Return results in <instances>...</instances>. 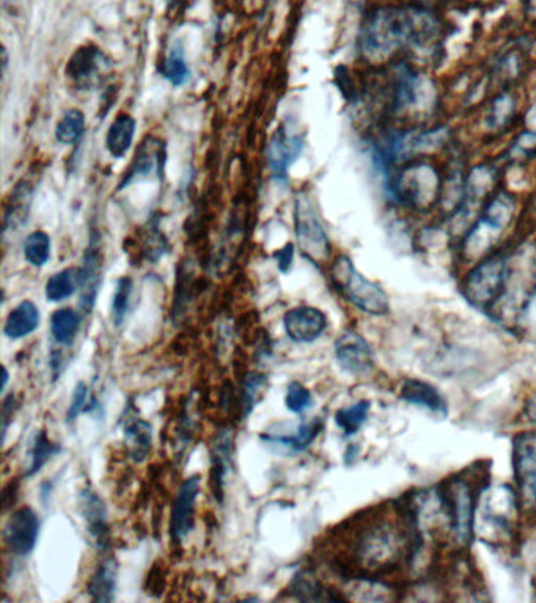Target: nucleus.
<instances>
[{"label": "nucleus", "mask_w": 536, "mask_h": 603, "mask_svg": "<svg viewBox=\"0 0 536 603\" xmlns=\"http://www.w3.org/2000/svg\"><path fill=\"white\" fill-rule=\"evenodd\" d=\"M439 32L430 11L414 7H380L362 24L358 46L367 58L386 57L400 47L427 44Z\"/></svg>", "instance_id": "obj_1"}, {"label": "nucleus", "mask_w": 536, "mask_h": 603, "mask_svg": "<svg viewBox=\"0 0 536 603\" xmlns=\"http://www.w3.org/2000/svg\"><path fill=\"white\" fill-rule=\"evenodd\" d=\"M331 280L335 290L361 312L369 316L389 313L390 302L386 291L375 281L365 279L346 255H340L332 262Z\"/></svg>", "instance_id": "obj_2"}, {"label": "nucleus", "mask_w": 536, "mask_h": 603, "mask_svg": "<svg viewBox=\"0 0 536 603\" xmlns=\"http://www.w3.org/2000/svg\"><path fill=\"white\" fill-rule=\"evenodd\" d=\"M508 281V261L502 255H494L472 269L464 281L463 292L473 306L487 312L504 298Z\"/></svg>", "instance_id": "obj_3"}, {"label": "nucleus", "mask_w": 536, "mask_h": 603, "mask_svg": "<svg viewBox=\"0 0 536 603\" xmlns=\"http://www.w3.org/2000/svg\"><path fill=\"white\" fill-rule=\"evenodd\" d=\"M294 231L299 250L307 260L317 266L324 265L331 254V243L312 198L302 191L294 197Z\"/></svg>", "instance_id": "obj_4"}, {"label": "nucleus", "mask_w": 536, "mask_h": 603, "mask_svg": "<svg viewBox=\"0 0 536 603\" xmlns=\"http://www.w3.org/2000/svg\"><path fill=\"white\" fill-rule=\"evenodd\" d=\"M439 494L454 538L458 542L471 541L475 521V497L472 487L464 480H452Z\"/></svg>", "instance_id": "obj_5"}, {"label": "nucleus", "mask_w": 536, "mask_h": 603, "mask_svg": "<svg viewBox=\"0 0 536 603\" xmlns=\"http://www.w3.org/2000/svg\"><path fill=\"white\" fill-rule=\"evenodd\" d=\"M513 472L521 505L536 509V431L516 435L513 442Z\"/></svg>", "instance_id": "obj_6"}, {"label": "nucleus", "mask_w": 536, "mask_h": 603, "mask_svg": "<svg viewBox=\"0 0 536 603\" xmlns=\"http://www.w3.org/2000/svg\"><path fill=\"white\" fill-rule=\"evenodd\" d=\"M165 162H168V147L164 140L158 137H146L137 148L124 180L118 184V191H124L125 187L142 183V181H161L165 175Z\"/></svg>", "instance_id": "obj_7"}, {"label": "nucleus", "mask_w": 536, "mask_h": 603, "mask_svg": "<svg viewBox=\"0 0 536 603\" xmlns=\"http://www.w3.org/2000/svg\"><path fill=\"white\" fill-rule=\"evenodd\" d=\"M103 250L98 236L92 233L90 243L77 269V294L84 316L94 312L96 298L103 281Z\"/></svg>", "instance_id": "obj_8"}, {"label": "nucleus", "mask_w": 536, "mask_h": 603, "mask_svg": "<svg viewBox=\"0 0 536 603\" xmlns=\"http://www.w3.org/2000/svg\"><path fill=\"white\" fill-rule=\"evenodd\" d=\"M201 494V478L197 475L184 480L173 498L172 510H170V539L175 546L186 541L195 527V508Z\"/></svg>", "instance_id": "obj_9"}, {"label": "nucleus", "mask_w": 536, "mask_h": 603, "mask_svg": "<svg viewBox=\"0 0 536 603\" xmlns=\"http://www.w3.org/2000/svg\"><path fill=\"white\" fill-rule=\"evenodd\" d=\"M405 542L398 531L390 527H376L365 532L361 543H358L357 554L362 564L368 568H379V566H390L401 557V546Z\"/></svg>", "instance_id": "obj_10"}, {"label": "nucleus", "mask_w": 536, "mask_h": 603, "mask_svg": "<svg viewBox=\"0 0 536 603\" xmlns=\"http://www.w3.org/2000/svg\"><path fill=\"white\" fill-rule=\"evenodd\" d=\"M304 153V137L279 126L268 146V164L277 183H287L291 166Z\"/></svg>", "instance_id": "obj_11"}, {"label": "nucleus", "mask_w": 536, "mask_h": 603, "mask_svg": "<svg viewBox=\"0 0 536 603\" xmlns=\"http://www.w3.org/2000/svg\"><path fill=\"white\" fill-rule=\"evenodd\" d=\"M39 514L31 506H22L11 514L3 530V541L13 557H29L35 549L40 536Z\"/></svg>", "instance_id": "obj_12"}, {"label": "nucleus", "mask_w": 536, "mask_h": 603, "mask_svg": "<svg viewBox=\"0 0 536 603\" xmlns=\"http://www.w3.org/2000/svg\"><path fill=\"white\" fill-rule=\"evenodd\" d=\"M334 353L340 368L353 376L367 375L375 365L372 346L354 331H345L335 340Z\"/></svg>", "instance_id": "obj_13"}, {"label": "nucleus", "mask_w": 536, "mask_h": 603, "mask_svg": "<svg viewBox=\"0 0 536 603\" xmlns=\"http://www.w3.org/2000/svg\"><path fill=\"white\" fill-rule=\"evenodd\" d=\"M326 314L317 306L301 305L288 310L283 316V329L288 338L294 343L317 342L328 329Z\"/></svg>", "instance_id": "obj_14"}, {"label": "nucleus", "mask_w": 536, "mask_h": 603, "mask_svg": "<svg viewBox=\"0 0 536 603\" xmlns=\"http://www.w3.org/2000/svg\"><path fill=\"white\" fill-rule=\"evenodd\" d=\"M233 451H235V435L225 428L217 432L211 443V489L214 498L224 503L225 486L233 470Z\"/></svg>", "instance_id": "obj_15"}, {"label": "nucleus", "mask_w": 536, "mask_h": 603, "mask_svg": "<svg viewBox=\"0 0 536 603\" xmlns=\"http://www.w3.org/2000/svg\"><path fill=\"white\" fill-rule=\"evenodd\" d=\"M106 57L95 44H84L74 51L72 58L66 63L65 76L79 90L94 87L99 74L105 68Z\"/></svg>", "instance_id": "obj_16"}, {"label": "nucleus", "mask_w": 536, "mask_h": 603, "mask_svg": "<svg viewBox=\"0 0 536 603\" xmlns=\"http://www.w3.org/2000/svg\"><path fill=\"white\" fill-rule=\"evenodd\" d=\"M79 513L96 549L106 553L110 549V528L109 521H107L106 505L90 487L81 491Z\"/></svg>", "instance_id": "obj_17"}, {"label": "nucleus", "mask_w": 536, "mask_h": 603, "mask_svg": "<svg viewBox=\"0 0 536 603\" xmlns=\"http://www.w3.org/2000/svg\"><path fill=\"white\" fill-rule=\"evenodd\" d=\"M403 401L410 406L428 410L432 416L446 418L449 416V407L446 399L439 394L438 388L419 379H406L400 388Z\"/></svg>", "instance_id": "obj_18"}, {"label": "nucleus", "mask_w": 536, "mask_h": 603, "mask_svg": "<svg viewBox=\"0 0 536 603\" xmlns=\"http://www.w3.org/2000/svg\"><path fill=\"white\" fill-rule=\"evenodd\" d=\"M124 432L125 445L128 448L129 457L132 461L143 462L150 454L153 446V427L147 420L139 416H129V410L124 416Z\"/></svg>", "instance_id": "obj_19"}, {"label": "nucleus", "mask_w": 536, "mask_h": 603, "mask_svg": "<svg viewBox=\"0 0 536 603\" xmlns=\"http://www.w3.org/2000/svg\"><path fill=\"white\" fill-rule=\"evenodd\" d=\"M33 198V187L29 181L17 184L3 205V233L17 231L29 219Z\"/></svg>", "instance_id": "obj_20"}, {"label": "nucleus", "mask_w": 536, "mask_h": 603, "mask_svg": "<svg viewBox=\"0 0 536 603\" xmlns=\"http://www.w3.org/2000/svg\"><path fill=\"white\" fill-rule=\"evenodd\" d=\"M324 424L320 418L315 420L307 421V423L299 424L293 434H264L261 440L268 445L280 448V450L287 451L290 454H298L305 451L307 448L315 442L318 435L323 431Z\"/></svg>", "instance_id": "obj_21"}, {"label": "nucleus", "mask_w": 536, "mask_h": 603, "mask_svg": "<svg viewBox=\"0 0 536 603\" xmlns=\"http://www.w3.org/2000/svg\"><path fill=\"white\" fill-rule=\"evenodd\" d=\"M40 321H42V314H40L39 306L32 301H22L7 316L3 333L7 338L14 340V342L28 338L40 327Z\"/></svg>", "instance_id": "obj_22"}, {"label": "nucleus", "mask_w": 536, "mask_h": 603, "mask_svg": "<svg viewBox=\"0 0 536 603\" xmlns=\"http://www.w3.org/2000/svg\"><path fill=\"white\" fill-rule=\"evenodd\" d=\"M118 564L116 558L106 557L96 566L94 575L87 583V594L95 602H112L116 599Z\"/></svg>", "instance_id": "obj_23"}, {"label": "nucleus", "mask_w": 536, "mask_h": 603, "mask_svg": "<svg viewBox=\"0 0 536 603\" xmlns=\"http://www.w3.org/2000/svg\"><path fill=\"white\" fill-rule=\"evenodd\" d=\"M136 128V120L129 114H120L114 118L106 134V148L110 157L121 159L131 150Z\"/></svg>", "instance_id": "obj_24"}, {"label": "nucleus", "mask_w": 536, "mask_h": 603, "mask_svg": "<svg viewBox=\"0 0 536 603\" xmlns=\"http://www.w3.org/2000/svg\"><path fill=\"white\" fill-rule=\"evenodd\" d=\"M62 446L58 443L53 442L47 438V432H36L33 435L31 446L28 450V461H25L24 478H32L36 473L42 472L44 465L51 461L54 456L61 453Z\"/></svg>", "instance_id": "obj_25"}, {"label": "nucleus", "mask_w": 536, "mask_h": 603, "mask_svg": "<svg viewBox=\"0 0 536 603\" xmlns=\"http://www.w3.org/2000/svg\"><path fill=\"white\" fill-rule=\"evenodd\" d=\"M84 314L73 309L55 310L51 316V335L61 347L73 346L79 333L81 323Z\"/></svg>", "instance_id": "obj_26"}, {"label": "nucleus", "mask_w": 536, "mask_h": 603, "mask_svg": "<svg viewBox=\"0 0 536 603\" xmlns=\"http://www.w3.org/2000/svg\"><path fill=\"white\" fill-rule=\"evenodd\" d=\"M161 74L175 88L183 87V85L190 83L191 68L187 65L186 51H184L183 43L175 42L172 44L168 55H165L164 63H162Z\"/></svg>", "instance_id": "obj_27"}, {"label": "nucleus", "mask_w": 536, "mask_h": 603, "mask_svg": "<svg viewBox=\"0 0 536 603\" xmlns=\"http://www.w3.org/2000/svg\"><path fill=\"white\" fill-rule=\"evenodd\" d=\"M268 388V376L264 373L250 372L243 377L239 387V402H242L243 416L249 417L255 407L260 405Z\"/></svg>", "instance_id": "obj_28"}, {"label": "nucleus", "mask_w": 536, "mask_h": 603, "mask_svg": "<svg viewBox=\"0 0 536 603\" xmlns=\"http://www.w3.org/2000/svg\"><path fill=\"white\" fill-rule=\"evenodd\" d=\"M291 594L298 601L304 602H321V601H340L324 590L323 584L318 582L317 577L307 571L296 573L290 584Z\"/></svg>", "instance_id": "obj_29"}, {"label": "nucleus", "mask_w": 536, "mask_h": 603, "mask_svg": "<svg viewBox=\"0 0 536 603\" xmlns=\"http://www.w3.org/2000/svg\"><path fill=\"white\" fill-rule=\"evenodd\" d=\"M85 134V115L83 110L69 109L62 115L55 126V140L62 146H76Z\"/></svg>", "instance_id": "obj_30"}, {"label": "nucleus", "mask_w": 536, "mask_h": 603, "mask_svg": "<svg viewBox=\"0 0 536 603\" xmlns=\"http://www.w3.org/2000/svg\"><path fill=\"white\" fill-rule=\"evenodd\" d=\"M372 405L369 401H358L356 405L343 407L335 412V424L343 434L354 435L367 423Z\"/></svg>", "instance_id": "obj_31"}, {"label": "nucleus", "mask_w": 536, "mask_h": 603, "mask_svg": "<svg viewBox=\"0 0 536 603\" xmlns=\"http://www.w3.org/2000/svg\"><path fill=\"white\" fill-rule=\"evenodd\" d=\"M74 292H77V269L66 268L64 271L55 272L50 280L46 281L44 294L50 302H64L72 298Z\"/></svg>", "instance_id": "obj_32"}, {"label": "nucleus", "mask_w": 536, "mask_h": 603, "mask_svg": "<svg viewBox=\"0 0 536 603\" xmlns=\"http://www.w3.org/2000/svg\"><path fill=\"white\" fill-rule=\"evenodd\" d=\"M24 258L33 268H43L51 258V238L43 229H35L24 240Z\"/></svg>", "instance_id": "obj_33"}, {"label": "nucleus", "mask_w": 536, "mask_h": 603, "mask_svg": "<svg viewBox=\"0 0 536 603\" xmlns=\"http://www.w3.org/2000/svg\"><path fill=\"white\" fill-rule=\"evenodd\" d=\"M169 240L159 228L157 220L146 225L142 235V258L148 262H157L168 254Z\"/></svg>", "instance_id": "obj_34"}, {"label": "nucleus", "mask_w": 536, "mask_h": 603, "mask_svg": "<svg viewBox=\"0 0 536 603\" xmlns=\"http://www.w3.org/2000/svg\"><path fill=\"white\" fill-rule=\"evenodd\" d=\"M98 407V399L90 394V388L85 383H79L74 387L72 401L66 410V423H73L79 418L81 413H94Z\"/></svg>", "instance_id": "obj_35"}, {"label": "nucleus", "mask_w": 536, "mask_h": 603, "mask_svg": "<svg viewBox=\"0 0 536 603\" xmlns=\"http://www.w3.org/2000/svg\"><path fill=\"white\" fill-rule=\"evenodd\" d=\"M132 290H135V283L131 277H121L117 280L116 292L112 295V320L117 325L124 324L127 320Z\"/></svg>", "instance_id": "obj_36"}, {"label": "nucleus", "mask_w": 536, "mask_h": 603, "mask_svg": "<svg viewBox=\"0 0 536 603\" xmlns=\"http://www.w3.org/2000/svg\"><path fill=\"white\" fill-rule=\"evenodd\" d=\"M313 406L312 391L301 383H291L288 385L287 395H285V407L291 413H305Z\"/></svg>", "instance_id": "obj_37"}, {"label": "nucleus", "mask_w": 536, "mask_h": 603, "mask_svg": "<svg viewBox=\"0 0 536 603\" xmlns=\"http://www.w3.org/2000/svg\"><path fill=\"white\" fill-rule=\"evenodd\" d=\"M274 258H276L277 261V268H279V271L282 273H288L293 269V260H294V244L287 243L282 247V249H279L274 254Z\"/></svg>", "instance_id": "obj_38"}, {"label": "nucleus", "mask_w": 536, "mask_h": 603, "mask_svg": "<svg viewBox=\"0 0 536 603\" xmlns=\"http://www.w3.org/2000/svg\"><path fill=\"white\" fill-rule=\"evenodd\" d=\"M524 418H526L528 423L536 424V394L530 396L526 407H524Z\"/></svg>", "instance_id": "obj_39"}, {"label": "nucleus", "mask_w": 536, "mask_h": 603, "mask_svg": "<svg viewBox=\"0 0 536 603\" xmlns=\"http://www.w3.org/2000/svg\"><path fill=\"white\" fill-rule=\"evenodd\" d=\"M9 369H7V366H3V377H2V390H6L7 384H9Z\"/></svg>", "instance_id": "obj_40"}, {"label": "nucleus", "mask_w": 536, "mask_h": 603, "mask_svg": "<svg viewBox=\"0 0 536 603\" xmlns=\"http://www.w3.org/2000/svg\"><path fill=\"white\" fill-rule=\"evenodd\" d=\"M184 0H168L169 9H179L181 3H183Z\"/></svg>", "instance_id": "obj_41"}]
</instances>
